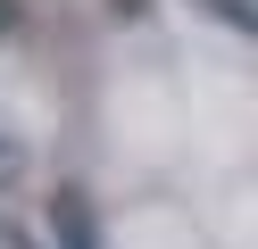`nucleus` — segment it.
<instances>
[{
	"label": "nucleus",
	"mask_w": 258,
	"mask_h": 249,
	"mask_svg": "<svg viewBox=\"0 0 258 249\" xmlns=\"http://www.w3.org/2000/svg\"><path fill=\"white\" fill-rule=\"evenodd\" d=\"M50 224H58V241H67V249H92V199L75 191V183L50 199Z\"/></svg>",
	"instance_id": "f257e3e1"
},
{
	"label": "nucleus",
	"mask_w": 258,
	"mask_h": 249,
	"mask_svg": "<svg viewBox=\"0 0 258 249\" xmlns=\"http://www.w3.org/2000/svg\"><path fill=\"white\" fill-rule=\"evenodd\" d=\"M17 175H25V141H17V133H0V199L17 191Z\"/></svg>",
	"instance_id": "f03ea898"
},
{
	"label": "nucleus",
	"mask_w": 258,
	"mask_h": 249,
	"mask_svg": "<svg viewBox=\"0 0 258 249\" xmlns=\"http://www.w3.org/2000/svg\"><path fill=\"white\" fill-rule=\"evenodd\" d=\"M208 9H217V17H225L233 33H250V25H258V17H250V0H208Z\"/></svg>",
	"instance_id": "7ed1b4c3"
},
{
	"label": "nucleus",
	"mask_w": 258,
	"mask_h": 249,
	"mask_svg": "<svg viewBox=\"0 0 258 249\" xmlns=\"http://www.w3.org/2000/svg\"><path fill=\"white\" fill-rule=\"evenodd\" d=\"M9 25H17V0H0V33H9Z\"/></svg>",
	"instance_id": "20e7f679"
}]
</instances>
